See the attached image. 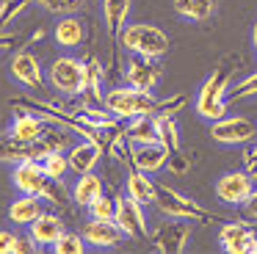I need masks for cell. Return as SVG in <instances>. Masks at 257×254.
Masks as SVG:
<instances>
[{"instance_id":"6da1fadb","label":"cell","mask_w":257,"mask_h":254,"mask_svg":"<svg viewBox=\"0 0 257 254\" xmlns=\"http://www.w3.org/2000/svg\"><path fill=\"white\" fill-rule=\"evenodd\" d=\"M119 44H122V50L133 55H144V58H163L169 53L166 31L152 22H127L119 33Z\"/></svg>"},{"instance_id":"7a4b0ae2","label":"cell","mask_w":257,"mask_h":254,"mask_svg":"<svg viewBox=\"0 0 257 254\" xmlns=\"http://www.w3.org/2000/svg\"><path fill=\"white\" fill-rule=\"evenodd\" d=\"M229 72L224 66L213 69V75H207V80L199 86L196 91V99H194V110L196 116L207 121H216L221 116H227V108H229Z\"/></svg>"},{"instance_id":"3957f363","label":"cell","mask_w":257,"mask_h":254,"mask_svg":"<svg viewBox=\"0 0 257 254\" xmlns=\"http://www.w3.org/2000/svg\"><path fill=\"white\" fill-rule=\"evenodd\" d=\"M102 105L111 110L116 119H133V116H144V113H158L161 108V99L152 91H144V88L136 86H116L111 91H105L102 97Z\"/></svg>"},{"instance_id":"277c9868","label":"cell","mask_w":257,"mask_h":254,"mask_svg":"<svg viewBox=\"0 0 257 254\" xmlns=\"http://www.w3.org/2000/svg\"><path fill=\"white\" fill-rule=\"evenodd\" d=\"M47 80L64 97H78L86 88V61L72 58V55L53 58L47 66Z\"/></svg>"},{"instance_id":"5b68a950","label":"cell","mask_w":257,"mask_h":254,"mask_svg":"<svg viewBox=\"0 0 257 254\" xmlns=\"http://www.w3.org/2000/svg\"><path fill=\"white\" fill-rule=\"evenodd\" d=\"M155 207L169 218H185V221H207L210 213L199 202L183 196L180 191L169 185H155Z\"/></svg>"},{"instance_id":"8992f818","label":"cell","mask_w":257,"mask_h":254,"mask_svg":"<svg viewBox=\"0 0 257 254\" xmlns=\"http://www.w3.org/2000/svg\"><path fill=\"white\" fill-rule=\"evenodd\" d=\"M210 136L213 141H218L221 147H246V144L254 141L257 136V124L246 116L238 113H227L221 119H216L210 124Z\"/></svg>"},{"instance_id":"52a82bcc","label":"cell","mask_w":257,"mask_h":254,"mask_svg":"<svg viewBox=\"0 0 257 254\" xmlns=\"http://www.w3.org/2000/svg\"><path fill=\"white\" fill-rule=\"evenodd\" d=\"M191 237H194V221L185 218H169L152 235V248L163 254H180L188 248Z\"/></svg>"},{"instance_id":"ba28073f","label":"cell","mask_w":257,"mask_h":254,"mask_svg":"<svg viewBox=\"0 0 257 254\" xmlns=\"http://www.w3.org/2000/svg\"><path fill=\"white\" fill-rule=\"evenodd\" d=\"M116 226L124 232V237H147V213L144 204L130 196H116V213H113Z\"/></svg>"},{"instance_id":"9c48e42d","label":"cell","mask_w":257,"mask_h":254,"mask_svg":"<svg viewBox=\"0 0 257 254\" xmlns=\"http://www.w3.org/2000/svg\"><path fill=\"white\" fill-rule=\"evenodd\" d=\"M251 191H254V180L246 171H227L216 180V196L229 207H243Z\"/></svg>"},{"instance_id":"30bf717a","label":"cell","mask_w":257,"mask_h":254,"mask_svg":"<svg viewBox=\"0 0 257 254\" xmlns=\"http://www.w3.org/2000/svg\"><path fill=\"white\" fill-rule=\"evenodd\" d=\"M9 72L12 77L25 88H42L45 83V69H42V61L36 58L31 50H17L9 61Z\"/></svg>"},{"instance_id":"8fae6325","label":"cell","mask_w":257,"mask_h":254,"mask_svg":"<svg viewBox=\"0 0 257 254\" xmlns=\"http://www.w3.org/2000/svg\"><path fill=\"white\" fill-rule=\"evenodd\" d=\"M218 246L227 254H251L257 246V232L249 229L246 224L229 221L218 229Z\"/></svg>"},{"instance_id":"7c38bea8","label":"cell","mask_w":257,"mask_h":254,"mask_svg":"<svg viewBox=\"0 0 257 254\" xmlns=\"http://www.w3.org/2000/svg\"><path fill=\"white\" fill-rule=\"evenodd\" d=\"M12 182L20 193H36V196H45L47 185H50V177L42 171V166L36 160H20L12 171Z\"/></svg>"},{"instance_id":"4fadbf2b","label":"cell","mask_w":257,"mask_h":254,"mask_svg":"<svg viewBox=\"0 0 257 254\" xmlns=\"http://www.w3.org/2000/svg\"><path fill=\"white\" fill-rule=\"evenodd\" d=\"M86 246L91 248H113L124 240V232L116 226V221H100V218H89L80 229Z\"/></svg>"},{"instance_id":"5bb4252c","label":"cell","mask_w":257,"mask_h":254,"mask_svg":"<svg viewBox=\"0 0 257 254\" xmlns=\"http://www.w3.org/2000/svg\"><path fill=\"white\" fill-rule=\"evenodd\" d=\"M166 160H169V149L161 141L133 144V149H130V163H133V169L144 171V174H158L161 169H166Z\"/></svg>"},{"instance_id":"9a60e30c","label":"cell","mask_w":257,"mask_h":254,"mask_svg":"<svg viewBox=\"0 0 257 254\" xmlns=\"http://www.w3.org/2000/svg\"><path fill=\"white\" fill-rule=\"evenodd\" d=\"M6 133L20 144H39L47 133V121H45V116H39L36 110H25V113L14 116V121L9 124Z\"/></svg>"},{"instance_id":"2e32d148","label":"cell","mask_w":257,"mask_h":254,"mask_svg":"<svg viewBox=\"0 0 257 254\" xmlns=\"http://www.w3.org/2000/svg\"><path fill=\"white\" fill-rule=\"evenodd\" d=\"M124 80H127V86L144 88V91H155V86L161 83V66H158V58L136 55V58L127 64Z\"/></svg>"},{"instance_id":"e0dca14e","label":"cell","mask_w":257,"mask_h":254,"mask_svg":"<svg viewBox=\"0 0 257 254\" xmlns=\"http://www.w3.org/2000/svg\"><path fill=\"white\" fill-rule=\"evenodd\" d=\"M86 36H89L86 22L75 14H61L56 22V28H53V42L64 50H78L80 44L86 42Z\"/></svg>"},{"instance_id":"ac0fdd59","label":"cell","mask_w":257,"mask_h":254,"mask_svg":"<svg viewBox=\"0 0 257 254\" xmlns=\"http://www.w3.org/2000/svg\"><path fill=\"white\" fill-rule=\"evenodd\" d=\"M102 158V147L97 141H91V138H86V141L75 144L72 149L67 152V160H69V171H75V174H86V171H94L97 163H100Z\"/></svg>"},{"instance_id":"d6986e66","label":"cell","mask_w":257,"mask_h":254,"mask_svg":"<svg viewBox=\"0 0 257 254\" xmlns=\"http://www.w3.org/2000/svg\"><path fill=\"white\" fill-rule=\"evenodd\" d=\"M42 213H45V199L36 196V193H20V196L9 204V218L17 226H31Z\"/></svg>"},{"instance_id":"ffe728a7","label":"cell","mask_w":257,"mask_h":254,"mask_svg":"<svg viewBox=\"0 0 257 254\" xmlns=\"http://www.w3.org/2000/svg\"><path fill=\"white\" fill-rule=\"evenodd\" d=\"M64 232H67L64 229V221L58 218L56 213H42L39 218L31 224V237H34V243L39 248H53Z\"/></svg>"},{"instance_id":"44dd1931","label":"cell","mask_w":257,"mask_h":254,"mask_svg":"<svg viewBox=\"0 0 257 254\" xmlns=\"http://www.w3.org/2000/svg\"><path fill=\"white\" fill-rule=\"evenodd\" d=\"M124 136L127 144H152L158 141V113H144V116H133L124 124Z\"/></svg>"},{"instance_id":"7402d4cb","label":"cell","mask_w":257,"mask_h":254,"mask_svg":"<svg viewBox=\"0 0 257 254\" xmlns=\"http://www.w3.org/2000/svg\"><path fill=\"white\" fill-rule=\"evenodd\" d=\"M155 185L158 182H152V174H144L139 169L127 171L124 177V193L141 204H155Z\"/></svg>"},{"instance_id":"603a6c76","label":"cell","mask_w":257,"mask_h":254,"mask_svg":"<svg viewBox=\"0 0 257 254\" xmlns=\"http://www.w3.org/2000/svg\"><path fill=\"white\" fill-rule=\"evenodd\" d=\"M102 193H105V182H102V177H97L94 171L78 174V180H75V185H72V199L80 207H89V204L94 202V199H100Z\"/></svg>"},{"instance_id":"cb8c5ba5","label":"cell","mask_w":257,"mask_h":254,"mask_svg":"<svg viewBox=\"0 0 257 254\" xmlns=\"http://www.w3.org/2000/svg\"><path fill=\"white\" fill-rule=\"evenodd\" d=\"M102 22H105L108 33L113 39H119L122 28L127 25V17H130V6L133 0H102Z\"/></svg>"},{"instance_id":"d4e9b609","label":"cell","mask_w":257,"mask_h":254,"mask_svg":"<svg viewBox=\"0 0 257 254\" xmlns=\"http://www.w3.org/2000/svg\"><path fill=\"white\" fill-rule=\"evenodd\" d=\"M172 6L188 22H205L216 14V0H172Z\"/></svg>"},{"instance_id":"484cf974","label":"cell","mask_w":257,"mask_h":254,"mask_svg":"<svg viewBox=\"0 0 257 254\" xmlns=\"http://www.w3.org/2000/svg\"><path fill=\"white\" fill-rule=\"evenodd\" d=\"M102 80H105V75H102V64L97 58H89L86 61V88L80 97H89L91 102H100L102 105Z\"/></svg>"},{"instance_id":"4316f807","label":"cell","mask_w":257,"mask_h":254,"mask_svg":"<svg viewBox=\"0 0 257 254\" xmlns=\"http://www.w3.org/2000/svg\"><path fill=\"white\" fill-rule=\"evenodd\" d=\"M36 163L42 166V171H45L50 180H64L69 171V160L67 155L61 152V149H53V152H45L42 158H36Z\"/></svg>"},{"instance_id":"83f0119b","label":"cell","mask_w":257,"mask_h":254,"mask_svg":"<svg viewBox=\"0 0 257 254\" xmlns=\"http://www.w3.org/2000/svg\"><path fill=\"white\" fill-rule=\"evenodd\" d=\"M158 141L172 152V149L183 147V136H180V124L174 116H158Z\"/></svg>"},{"instance_id":"f1b7e54d","label":"cell","mask_w":257,"mask_h":254,"mask_svg":"<svg viewBox=\"0 0 257 254\" xmlns=\"http://www.w3.org/2000/svg\"><path fill=\"white\" fill-rule=\"evenodd\" d=\"M28 6H31V0H3L0 3V31H6Z\"/></svg>"},{"instance_id":"f546056e","label":"cell","mask_w":257,"mask_h":254,"mask_svg":"<svg viewBox=\"0 0 257 254\" xmlns=\"http://www.w3.org/2000/svg\"><path fill=\"white\" fill-rule=\"evenodd\" d=\"M53 251H58V254H83L86 251V240H83V235H78V232H64V235L56 240Z\"/></svg>"},{"instance_id":"4dcf8cb0","label":"cell","mask_w":257,"mask_h":254,"mask_svg":"<svg viewBox=\"0 0 257 254\" xmlns=\"http://www.w3.org/2000/svg\"><path fill=\"white\" fill-rule=\"evenodd\" d=\"M89 215L91 218H100V221H113V213H116V199H111L108 193H102L100 199H94V202L89 204Z\"/></svg>"},{"instance_id":"1f68e13d","label":"cell","mask_w":257,"mask_h":254,"mask_svg":"<svg viewBox=\"0 0 257 254\" xmlns=\"http://www.w3.org/2000/svg\"><path fill=\"white\" fill-rule=\"evenodd\" d=\"M166 166H169V171H172V174L185 177L191 169H194V158H191V155H185L183 147H180V149H172V152H169Z\"/></svg>"},{"instance_id":"d6a6232c","label":"cell","mask_w":257,"mask_h":254,"mask_svg":"<svg viewBox=\"0 0 257 254\" xmlns=\"http://www.w3.org/2000/svg\"><path fill=\"white\" fill-rule=\"evenodd\" d=\"M257 97V69L251 75H246L243 80H238L235 86H229V99H249Z\"/></svg>"},{"instance_id":"836d02e7","label":"cell","mask_w":257,"mask_h":254,"mask_svg":"<svg viewBox=\"0 0 257 254\" xmlns=\"http://www.w3.org/2000/svg\"><path fill=\"white\" fill-rule=\"evenodd\" d=\"M39 3L45 6L50 14H72V11H78L86 0H39Z\"/></svg>"},{"instance_id":"e575fe53","label":"cell","mask_w":257,"mask_h":254,"mask_svg":"<svg viewBox=\"0 0 257 254\" xmlns=\"http://www.w3.org/2000/svg\"><path fill=\"white\" fill-rule=\"evenodd\" d=\"M20 240L23 237L12 229H0V254H20Z\"/></svg>"},{"instance_id":"d590c367","label":"cell","mask_w":257,"mask_h":254,"mask_svg":"<svg viewBox=\"0 0 257 254\" xmlns=\"http://www.w3.org/2000/svg\"><path fill=\"white\" fill-rule=\"evenodd\" d=\"M243 171L257 182V144H254V147H249V149L243 152Z\"/></svg>"},{"instance_id":"8d00e7d4","label":"cell","mask_w":257,"mask_h":254,"mask_svg":"<svg viewBox=\"0 0 257 254\" xmlns=\"http://www.w3.org/2000/svg\"><path fill=\"white\" fill-rule=\"evenodd\" d=\"M243 210H246V215H249V218L257 221V188L249 193V199L243 202Z\"/></svg>"},{"instance_id":"74e56055","label":"cell","mask_w":257,"mask_h":254,"mask_svg":"<svg viewBox=\"0 0 257 254\" xmlns=\"http://www.w3.org/2000/svg\"><path fill=\"white\" fill-rule=\"evenodd\" d=\"M9 47H14V36H9L6 31H0V53L9 50Z\"/></svg>"},{"instance_id":"f35d334b","label":"cell","mask_w":257,"mask_h":254,"mask_svg":"<svg viewBox=\"0 0 257 254\" xmlns=\"http://www.w3.org/2000/svg\"><path fill=\"white\" fill-rule=\"evenodd\" d=\"M251 47H254V55H257V22L251 25Z\"/></svg>"},{"instance_id":"ab89813d","label":"cell","mask_w":257,"mask_h":254,"mask_svg":"<svg viewBox=\"0 0 257 254\" xmlns=\"http://www.w3.org/2000/svg\"><path fill=\"white\" fill-rule=\"evenodd\" d=\"M251 254H257V246H254V251H251Z\"/></svg>"}]
</instances>
